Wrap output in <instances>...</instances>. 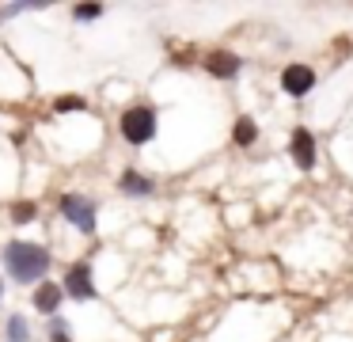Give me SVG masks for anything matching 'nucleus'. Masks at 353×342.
Wrapping results in <instances>:
<instances>
[{"mask_svg":"<svg viewBox=\"0 0 353 342\" xmlns=\"http://www.w3.org/2000/svg\"><path fill=\"white\" fill-rule=\"evenodd\" d=\"M39 217V205L34 202H16L12 205V220H16V225H27V220H34Z\"/></svg>","mask_w":353,"mask_h":342,"instance_id":"nucleus-12","label":"nucleus"},{"mask_svg":"<svg viewBox=\"0 0 353 342\" xmlns=\"http://www.w3.org/2000/svg\"><path fill=\"white\" fill-rule=\"evenodd\" d=\"M160 114H156V106H130V111H122V118H118V129H122V137L130 144H148L156 137V126H160Z\"/></svg>","mask_w":353,"mask_h":342,"instance_id":"nucleus-2","label":"nucleus"},{"mask_svg":"<svg viewBox=\"0 0 353 342\" xmlns=\"http://www.w3.org/2000/svg\"><path fill=\"white\" fill-rule=\"evenodd\" d=\"M99 15H103L99 4H77L72 8V19H80V23H92V19H99Z\"/></svg>","mask_w":353,"mask_h":342,"instance_id":"nucleus-14","label":"nucleus"},{"mask_svg":"<svg viewBox=\"0 0 353 342\" xmlns=\"http://www.w3.org/2000/svg\"><path fill=\"white\" fill-rule=\"evenodd\" d=\"M61 289H65V296H72V301H95V281H92V266L88 263H77L69 274H65V281H61Z\"/></svg>","mask_w":353,"mask_h":342,"instance_id":"nucleus-4","label":"nucleus"},{"mask_svg":"<svg viewBox=\"0 0 353 342\" xmlns=\"http://www.w3.org/2000/svg\"><path fill=\"white\" fill-rule=\"evenodd\" d=\"M0 293H4V281H0Z\"/></svg>","mask_w":353,"mask_h":342,"instance_id":"nucleus-16","label":"nucleus"},{"mask_svg":"<svg viewBox=\"0 0 353 342\" xmlns=\"http://www.w3.org/2000/svg\"><path fill=\"white\" fill-rule=\"evenodd\" d=\"M31 301H34V312H42V316L54 319V316H57V308H61V301H65L61 281H39V289H34Z\"/></svg>","mask_w":353,"mask_h":342,"instance_id":"nucleus-7","label":"nucleus"},{"mask_svg":"<svg viewBox=\"0 0 353 342\" xmlns=\"http://www.w3.org/2000/svg\"><path fill=\"white\" fill-rule=\"evenodd\" d=\"M50 342H72V334H69V319H50Z\"/></svg>","mask_w":353,"mask_h":342,"instance_id":"nucleus-13","label":"nucleus"},{"mask_svg":"<svg viewBox=\"0 0 353 342\" xmlns=\"http://www.w3.org/2000/svg\"><path fill=\"white\" fill-rule=\"evenodd\" d=\"M4 270L19 281V285H31V281H46L50 270V251L42 243L31 240H12L4 247Z\"/></svg>","mask_w":353,"mask_h":342,"instance_id":"nucleus-1","label":"nucleus"},{"mask_svg":"<svg viewBox=\"0 0 353 342\" xmlns=\"http://www.w3.org/2000/svg\"><path fill=\"white\" fill-rule=\"evenodd\" d=\"M281 88H285V95L304 99L307 91L315 88V73H312L307 65H300V61H292V65L281 68Z\"/></svg>","mask_w":353,"mask_h":342,"instance_id":"nucleus-5","label":"nucleus"},{"mask_svg":"<svg viewBox=\"0 0 353 342\" xmlns=\"http://www.w3.org/2000/svg\"><path fill=\"white\" fill-rule=\"evenodd\" d=\"M8 339H12V342H27V339H31V327H27V316H19V312H16V316L8 319Z\"/></svg>","mask_w":353,"mask_h":342,"instance_id":"nucleus-11","label":"nucleus"},{"mask_svg":"<svg viewBox=\"0 0 353 342\" xmlns=\"http://www.w3.org/2000/svg\"><path fill=\"white\" fill-rule=\"evenodd\" d=\"M289 152H292V164H296L300 171H312V167H315V133H312V129H304V126L292 129Z\"/></svg>","mask_w":353,"mask_h":342,"instance_id":"nucleus-6","label":"nucleus"},{"mask_svg":"<svg viewBox=\"0 0 353 342\" xmlns=\"http://www.w3.org/2000/svg\"><path fill=\"white\" fill-rule=\"evenodd\" d=\"M118 190H122V194H130V198H148V194L156 190V182L145 179L141 171H122V179H118Z\"/></svg>","mask_w":353,"mask_h":342,"instance_id":"nucleus-9","label":"nucleus"},{"mask_svg":"<svg viewBox=\"0 0 353 342\" xmlns=\"http://www.w3.org/2000/svg\"><path fill=\"white\" fill-rule=\"evenodd\" d=\"M205 68L216 76V80H236L239 68H243V57H236L232 50H213L205 57Z\"/></svg>","mask_w":353,"mask_h":342,"instance_id":"nucleus-8","label":"nucleus"},{"mask_svg":"<svg viewBox=\"0 0 353 342\" xmlns=\"http://www.w3.org/2000/svg\"><path fill=\"white\" fill-rule=\"evenodd\" d=\"M54 106H57V114H69V111H84L88 103H84L80 95H65V99H57Z\"/></svg>","mask_w":353,"mask_h":342,"instance_id":"nucleus-15","label":"nucleus"},{"mask_svg":"<svg viewBox=\"0 0 353 342\" xmlns=\"http://www.w3.org/2000/svg\"><path fill=\"white\" fill-rule=\"evenodd\" d=\"M232 141H236L239 149H251V144L259 141V126H254V118H247V114H243V118L236 122V129H232Z\"/></svg>","mask_w":353,"mask_h":342,"instance_id":"nucleus-10","label":"nucleus"},{"mask_svg":"<svg viewBox=\"0 0 353 342\" xmlns=\"http://www.w3.org/2000/svg\"><path fill=\"white\" fill-rule=\"evenodd\" d=\"M57 209H61V217L69 220V225H77L84 236L95 232V217H99V205L92 202V198L84 194H61L57 198Z\"/></svg>","mask_w":353,"mask_h":342,"instance_id":"nucleus-3","label":"nucleus"}]
</instances>
